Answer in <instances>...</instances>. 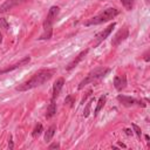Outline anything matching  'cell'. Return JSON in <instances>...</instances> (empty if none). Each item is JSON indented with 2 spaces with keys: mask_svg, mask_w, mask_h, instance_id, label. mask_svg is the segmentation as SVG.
<instances>
[{
  "mask_svg": "<svg viewBox=\"0 0 150 150\" xmlns=\"http://www.w3.org/2000/svg\"><path fill=\"white\" fill-rule=\"evenodd\" d=\"M117 145L118 146H122V148H127V145L124 143H122V142H117Z\"/></svg>",
  "mask_w": 150,
  "mask_h": 150,
  "instance_id": "27",
  "label": "cell"
},
{
  "mask_svg": "<svg viewBox=\"0 0 150 150\" xmlns=\"http://www.w3.org/2000/svg\"><path fill=\"white\" fill-rule=\"evenodd\" d=\"M91 93H93V89H89L88 91H87V94L84 95V97L82 98V101H81V104H84V102L87 101V98L89 97V96H91Z\"/></svg>",
  "mask_w": 150,
  "mask_h": 150,
  "instance_id": "22",
  "label": "cell"
},
{
  "mask_svg": "<svg viewBox=\"0 0 150 150\" xmlns=\"http://www.w3.org/2000/svg\"><path fill=\"white\" fill-rule=\"evenodd\" d=\"M88 52H89V49L87 48V49L82 50V52H81V53H80L77 56H75V59H74V60H71V61H70V62H69V63L66 66V70H67V71H69V70L74 69V68H75V67H76V66H77V64H79V63H80V62H81V61H82V60H83V59L87 56Z\"/></svg>",
  "mask_w": 150,
  "mask_h": 150,
  "instance_id": "11",
  "label": "cell"
},
{
  "mask_svg": "<svg viewBox=\"0 0 150 150\" xmlns=\"http://www.w3.org/2000/svg\"><path fill=\"white\" fill-rule=\"evenodd\" d=\"M42 132H43V125H42L41 123H38V124L35 125V128L33 129V131H32V136H33L34 138H36V137H39Z\"/></svg>",
  "mask_w": 150,
  "mask_h": 150,
  "instance_id": "16",
  "label": "cell"
},
{
  "mask_svg": "<svg viewBox=\"0 0 150 150\" xmlns=\"http://www.w3.org/2000/svg\"><path fill=\"white\" fill-rule=\"evenodd\" d=\"M63 86H64V79H63V77H59V79L54 82V84H53L52 98H50V100H54V101H55V100L59 97V95L61 94V90H62Z\"/></svg>",
  "mask_w": 150,
  "mask_h": 150,
  "instance_id": "10",
  "label": "cell"
},
{
  "mask_svg": "<svg viewBox=\"0 0 150 150\" xmlns=\"http://www.w3.org/2000/svg\"><path fill=\"white\" fill-rule=\"evenodd\" d=\"M56 114V103L54 100H50V103L49 105L47 107V110H46V118H52L53 116H55Z\"/></svg>",
  "mask_w": 150,
  "mask_h": 150,
  "instance_id": "13",
  "label": "cell"
},
{
  "mask_svg": "<svg viewBox=\"0 0 150 150\" xmlns=\"http://www.w3.org/2000/svg\"><path fill=\"white\" fill-rule=\"evenodd\" d=\"M48 149L49 150H52V149H60V144L57 142H54V143H52V144L48 145Z\"/></svg>",
  "mask_w": 150,
  "mask_h": 150,
  "instance_id": "23",
  "label": "cell"
},
{
  "mask_svg": "<svg viewBox=\"0 0 150 150\" xmlns=\"http://www.w3.org/2000/svg\"><path fill=\"white\" fill-rule=\"evenodd\" d=\"M55 131H56V125L55 124L50 125L47 129V131L45 132V142H50L52 138H53V136H54V134H55Z\"/></svg>",
  "mask_w": 150,
  "mask_h": 150,
  "instance_id": "15",
  "label": "cell"
},
{
  "mask_svg": "<svg viewBox=\"0 0 150 150\" xmlns=\"http://www.w3.org/2000/svg\"><path fill=\"white\" fill-rule=\"evenodd\" d=\"M110 71H111V69H110V68H107V67H97V68L90 70V71L87 74V76L79 83L77 89L81 90V89L84 88V86H87V84H89V83H94V82H96V81H98V80L105 77Z\"/></svg>",
  "mask_w": 150,
  "mask_h": 150,
  "instance_id": "4",
  "label": "cell"
},
{
  "mask_svg": "<svg viewBox=\"0 0 150 150\" xmlns=\"http://www.w3.org/2000/svg\"><path fill=\"white\" fill-rule=\"evenodd\" d=\"M60 14V7L59 6H52L47 13V16L42 23L43 33L38 38L39 40H50L53 35V23L56 20V18Z\"/></svg>",
  "mask_w": 150,
  "mask_h": 150,
  "instance_id": "2",
  "label": "cell"
},
{
  "mask_svg": "<svg viewBox=\"0 0 150 150\" xmlns=\"http://www.w3.org/2000/svg\"><path fill=\"white\" fill-rule=\"evenodd\" d=\"M105 101H107V95H105V94L101 95V96H100V98H98V101H97L96 108H95V110H94V116H96V115L100 112V110H101V109L104 107Z\"/></svg>",
  "mask_w": 150,
  "mask_h": 150,
  "instance_id": "14",
  "label": "cell"
},
{
  "mask_svg": "<svg viewBox=\"0 0 150 150\" xmlns=\"http://www.w3.org/2000/svg\"><path fill=\"white\" fill-rule=\"evenodd\" d=\"M124 134H125L127 136H132V135H134V131H132L131 129H129V128H125V129H124Z\"/></svg>",
  "mask_w": 150,
  "mask_h": 150,
  "instance_id": "25",
  "label": "cell"
},
{
  "mask_svg": "<svg viewBox=\"0 0 150 150\" xmlns=\"http://www.w3.org/2000/svg\"><path fill=\"white\" fill-rule=\"evenodd\" d=\"M144 137H145V139H146V141H149V139H150V138H149V135H144Z\"/></svg>",
  "mask_w": 150,
  "mask_h": 150,
  "instance_id": "29",
  "label": "cell"
},
{
  "mask_svg": "<svg viewBox=\"0 0 150 150\" xmlns=\"http://www.w3.org/2000/svg\"><path fill=\"white\" fill-rule=\"evenodd\" d=\"M116 98L124 107H132L135 104H137V105H139L142 108H145L146 107V103H144L143 100H136L135 97H131V96H127V95H121L120 94V95H117Z\"/></svg>",
  "mask_w": 150,
  "mask_h": 150,
  "instance_id": "5",
  "label": "cell"
},
{
  "mask_svg": "<svg viewBox=\"0 0 150 150\" xmlns=\"http://www.w3.org/2000/svg\"><path fill=\"white\" fill-rule=\"evenodd\" d=\"M128 38H129V29H128L127 27H123L122 29H120V30L112 36L111 46H112V47H117L120 43H122L123 41H125Z\"/></svg>",
  "mask_w": 150,
  "mask_h": 150,
  "instance_id": "7",
  "label": "cell"
},
{
  "mask_svg": "<svg viewBox=\"0 0 150 150\" xmlns=\"http://www.w3.org/2000/svg\"><path fill=\"white\" fill-rule=\"evenodd\" d=\"M8 148H9V150L14 149V143H13V137H12V135H9V138H8Z\"/></svg>",
  "mask_w": 150,
  "mask_h": 150,
  "instance_id": "24",
  "label": "cell"
},
{
  "mask_svg": "<svg viewBox=\"0 0 150 150\" xmlns=\"http://www.w3.org/2000/svg\"><path fill=\"white\" fill-rule=\"evenodd\" d=\"M145 2H146V4H149V0H145Z\"/></svg>",
  "mask_w": 150,
  "mask_h": 150,
  "instance_id": "30",
  "label": "cell"
},
{
  "mask_svg": "<svg viewBox=\"0 0 150 150\" xmlns=\"http://www.w3.org/2000/svg\"><path fill=\"white\" fill-rule=\"evenodd\" d=\"M122 6L127 9V11H131L134 8V4H135V0H120Z\"/></svg>",
  "mask_w": 150,
  "mask_h": 150,
  "instance_id": "17",
  "label": "cell"
},
{
  "mask_svg": "<svg viewBox=\"0 0 150 150\" xmlns=\"http://www.w3.org/2000/svg\"><path fill=\"white\" fill-rule=\"evenodd\" d=\"M120 14V9L115 8V7H108L105 9H103L101 13H98L97 15L90 18L88 21L84 22V26L86 27H89V26H95V25H101L103 22H107V21H110L112 20L115 16H117Z\"/></svg>",
  "mask_w": 150,
  "mask_h": 150,
  "instance_id": "3",
  "label": "cell"
},
{
  "mask_svg": "<svg viewBox=\"0 0 150 150\" xmlns=\"http://www.w3.org/2000/svg\"><path fill=\"white\" fill-rule=\"evenodd\" d=\"M0 75H1V74H0Z\"/></svg>",
  "mask_w": 150,
  "mask_h": 150,
  "instance_id": "31",
  "label": "cell"
},
{
  "mask_svg": "<svg viewBox=\"0 0 150 150\" xmlns=\"http://www.w3.org/2000/svg\"><path fill=\"white\" fill-rule=\"evenodd\" d=\"M29 62H30V56H29V55L23 56V57H22L20 61H18L16 63H14V64H12V66L5 68V69H0V74L2 75V74H6V73H9V71H13V70H15V69H18V68H20V67H23V66L28 64Z\"/></svg>",
  "mask_w": 150,
  "mask_h": 150,
  "instance_id": "8",
  "label": "cell"
},
{
  "mask_svg": "<svg viewBox=\"0 0 150 150\" xmlns=\"http://www.w3.org/2000/svg\"><path fill=\"white\" fill-rule=\"evenodd\" d=\"M53 73H54L53 69H40L30 79H28L27 81H25L23 83H21L19 86H16L15 90L23 93V91H28L30 89H34L36 87H40L52 79Z\"/></svg>",
  "mask_w": 150,
  "mask_h": 150,
  "instance_id": "1",
  "label": "cell"
},
{
  "mask_svg": "<svg viewBox=\"0 0 150 150\" xmlns=\"http://www.w3.org/2000/svg\"><path fill=\"white\" fill-rule=\"evenodd\" d=\"M143 59H144V61H145V62H149V61H150V57H149V53H148V52L144 54Z\"/></svg>",
  "mask_w": 150,
  "mask_h": 150,
  "instance_id": "26",
  "label": "cell"
},
{
  "mask_svg": "<svg viewBox=\"0 0 150 150\" xmlns=\"http://www.w3.org/2000/svg\"><path fill=\"white\" fill-rule=\"evenodd\" d=\"M0 28H4L5 30H8L9 28V23L5 18H0Z\"/></svg>",
  "mask_w": 150,
  "mask_h": 150,
  "instance_id": "21",
  "label": "cell"
},
{
  "mask_svg": "<svg viewBox=\"0 0 150 150\" xmlns=\"http://www.w3.org/2000/svg\"><path fill=\"white\" fill-rule=\"evenodd\" d=\"M94 102V98H91L87 104H86V108H84V110H83V117H88L89 115H90V107H91V103Z\"/></svg>",
  "mask_w": 150,
  "mask_h": 150,
  "instance_id": "19",
  "label": "cell"
},
{
  "mask_svg": "<svg viewBox=\"0 0 150 150\" xmlns=\"http://www.w3.org/2000/svg\"><path fill=\"white\" fill-rule=\"evenodd\" d=\"M74 103H75V95H73V94L67 95L64 98V104H68L71 108V107H74Z\"/></svg>",
  "mask_w": 150,
  "mask_h": 150,
  "instance_id": "18",
  "label": "cell"
},
{
  "mask_svg": "<svg viewBox=\"0 0 150 150\" xmlns=\"http://www.w3.org/2000/svg\"><path fill=\"white\" fill-rule=\"evenodd\" d=\"M115 26H116V22H112V23H110L107 28H104L103 30H101V32H98L96 35H95V43H94V48H96V47H98L110 34H111V32H112V29L115 28Z\"/></svg>",
  "mask_w": 150,
  "mask_h": 150,
  "instance_id": "6",
  "label": "cell"
},
{
  "mask_svg": "<svg viewBox=\"0 0 150 150\" xmlns=\"http://www.w3.org/2000/svg\"><path fill=\"white\" fill-rule=\"evenodd\" d=\"M131 127H132V131L137 135L138 138H141V136H142V130H141V128H139L136 123H131Z\"/></svg>",
  "mask_w": 150,
  "mask_h": 150,
  "instance_id": "20",
  "label": "cell"
},
{
  "mask_svg": "<svg viewBox=\"0 0 150 150\" xmlns=\"http://www.w3.org/2000/svg\"><path fill=\"white\" fill-rule=\"evenodd\" d=\"M1 42H2V34H1V32H0V45H1Z\"/></svg>",
  "mask_w": 150,
  "mask_h": 150,
  "instance_id": "28",
  "label": "cell"
},
{
  "mask_svg": "<svg viewBox=\"0 0 150 150\" xmlns=\"http://www.w3.org/2000/svg\"><path fill=\"white\" fill-rule=\"evenodd\" d=\"M27 0H6L1 6H0V13H6L9 12L11 9H13L14 7L19 6L20 4L25 2Z\"/></svg>",
  "mask_w": 150,
  "mask_h": 150,
  "instance_id": "12",
  "label": "cell"
},
{
  "mask_svg": "<svg viewBox=\"0 0 150 150\" xmlns=\"http://www.w3.org/2000/svg\"><path fill=\"white\" fill-rule=\"evenodd\" d=\"M127 75L125 74H122V75H116L114 77V81H112V84L115 87V89L117 91H122L125 87H127Z\"/></svg>",
  "mask_w": 150,
  "mask_h": 150,
  "instance_id": "9",
  "label": "cell"
}]
</instances>
